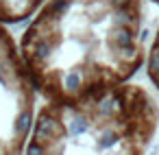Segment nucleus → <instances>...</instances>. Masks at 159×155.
<instances>
[{
  "label": "nucleus",
  "mask_w": 159,
  "mask_h": 155,
  "mask_svg": "<svg viewBox=\"0 0 159 155\" xmlns=\"http://www.w3.org/2000/svg\"><path fill=\"white\" fill-rule=\"evenodd\" d=\"M18 48L42 101L131 83L148 57L144 0H46Z\"/></svg>",
  "instance_id": "1"
},
{
  "label": "nucleus",
  "mask_w": 159,
  "mask_h": 155,
  "mask_svg": "<svg viewBox=\"0 0 159 155\" xmlns=\"http://www.w3.org/2000/svg\"><path fill=\"white\" fill-rule=\"evenodd\" d=\"M159 131V101L122 83L79 101H42L24 155H148Z\"/></svg>",
  "instance_id": "2"
},
{
  "label": "nucleus",
  "mask_w": 159,
  "mask_h": 155,
  "mask_svg": "<svg viewBox=\"0 0 159 155\" xmlns=\"http://www.w3.org/2000/svg\"><path fill=\"white\" fill-rule=\"evenodd\" d=\"M37 98L18 42L0 22V155H24Z\"/></svg>",
  "instance_id": "3"
},
{
  "label": "nucleus",
  "mask_w": 159,
  "mask_h": 155,
  "mask_svg": "<svg viewBox=\"0 0 159 155\" xmlns=\"http://www.w3.org/2000/svg\"><path fill=\"white\" fill-rule=\"evenodd\" d=\"M46 0H0V22L2 24H22L29 22Z\"/></svg>",
  "instance_id": "4"
},
{
  "label": "nucleus",
  "mask_w": 159,
  "mask_h": 155,
  "mask_svg": "<svg viewBox=\"0 0 159 155\" xmlns=\"http://www.w3.org/2000/svg\"><path fill=\"white\" fill-rule=\"evenodd\" d=\"M146 74H148V81L152 83L155 92L159 94V26L148 44V57H146Z\"/></svg>",
  "instance_id": "5"
},
{
  "label": "nucleus",
  "mask_w": 159,
  "mask_h": 155,
  "mask_svg": "<svg viewBox=\"0 0 159 155\" xmlns=\"http://www.w3.org/2000/svg\"><path fill=\"white\" fill-rule=\"evenodd\" d=\"M150 2H155V5H159V0H150Z\"/></svg>",
  "instance_id": "6"
}]
</instances>
